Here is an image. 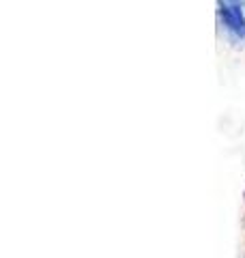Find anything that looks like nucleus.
I'll return each mask as SVG.
<instances>
[{
  "label": "nucleus",
  "instance_id": "1",
  "mask_svg": "<svg viewBox=\"0 0 245 258\" xmlns=\"http://www.w3.org/2000/svg\"><path fill=\"white\" fill-rule=\"evenodd\" d=\"M217 15L228 35L236 41H245V7L241 3H219Z\"/></svg>",
  "mask_w": 245,
  "mask_h": 258
}]
</instances>
